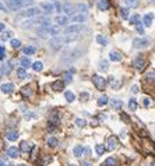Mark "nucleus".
I'll return each mask as SVG.
<instances>
[{"mask_svg": "<svg viewBox=\"0 0 155 166\" xmlns=\"http://www.w3.org/2000/svg\"><path fill=\"white\" fill-rule=\"evenodd\" d=\"M81 55H83V50H81V49L67 50L66 53H64V55L62 56L60 62H62V63H66V64H70L71 62H74V60L80 59V57H81Z\"/></svg>", "mask_w": 155, "mask_h": 166, "instance_id": "f257e3e1", "label": "nucleus"}, {"mask_svg": "<svg viewBox=\"0 0 155 166\" xmlns=\"http://www.w3.org/2000/svg\"><path fill=\"white\" fill-rule=\"evenodd\" d=\"M39 14V10L36 9V7H30V9H25V10H21L18 17L21 18H28V17H35Z\"/></svg>", "mask_w": 155, "mask_h": 166, "instance_id": "f03ea898", "label": "nucleus"}, {"mask_svg": "<svg viewBox=\"0 0 155 166\" xmlns=\"http://www.w3.org/2000/svg\"><path fill=\"white\" fill-rule=\"evenodd\" d=\"M84 31V27L81 24H74V25H70V27L66 28L64 34L66 35H78L80 32H83Z\"/></svg>", "mask_w": 155, "mask_h": 166, "instance_id": "7ed1b4c3", "label": "nucleus"}, {"mask_svg": "<svg viewBox=\"0 0 155 166\" xmlns=\"http://www.w3.org/2000/svg\"><path fill=\"white\" fill-rule=\"evenodd\" d=\"M92 83H94V85H95V88H96L98 91H103V90H105L106 81H105V78H103V77H101V76H94V77H92Z\"/></svg>", "mask_w": 155, "mask_h": 166, "instance_id": "20e7f679", "label": "nucleus"}, {"mask_svg": "<svg viewBox=\"0 0 155 166\" xmlns=\"http://www.w3.org/2000/svg\"><path fill=\"white\" fill-rule=\"evenodd\" d=\"M133 46L135 49H145V48L150 46V39H145V38H135L133 41Z\"/></svg>", "mask_w": 155, "mask_h": 166, "instance_id": "39448f33", "label": "nucleus"}, {"mask_svg": "<svg viewBox=\"0 0 155 166\" xmlns=\"http://www.w3.org/2000/svg\"><path fill=\"white\" fill-rule=\"evenodd\" d=\"M63 43H64V41H63V38H60V37H55L49 41V45L53 50H60L63 48Z\"/></svg>", "mask_w": 155, "mask_h": 166, "instance_id": "423d86ee", "label": "nucleus"}, {"mask_svg": "<svg viewBox=\"0 0 155 166\" xmlns=\"http://www.w3.org/2000/svg\"><path fill=\"white\" fill-rule=\"evenodd\" d=\"M119 145V140L116 138V136H110L108 138V143H106V150L108 151H115Z\"/></svg>", "mask_w": 155, "mask_h": 166, "instance_id": "0eeeda50", "label": "nucleus"}, {"mask_svg": "<svg viewBox=\"0 0 155 166\" xmlns=\"http://www.w3.org/2000/svg\"><path fill=\"white\" fill-rule=\"evenodd\" d=\"M133 66H134L135 69L139 70V71H141V70H144V67L147 66V62H145V59H144L142 56H140V57H137V59L134 60Z\"/></svg>", "mask_w": 155, "mask_h": 166, "instance_id": "6e6552de", "label": "nucleus"}, {"mask_svg": "<svg viewBox=\"0 0 155 166\" xmlns=\"http://www.w3.org/2000/svg\"><path fill=\"white\" fill-rule=\"evenodd\" d=\"M63 11L66 14H69V16H74V13H76V6L71 3H67L63 6Z\"/></svg>", "mask_w": 155, "mask_h": 166, "instance_id": "1a4fd4ad", "label": "nucleus"}, {"mask_svg": "<svg viewBox=\"0 0 155 166\" xmlns=\"http://www.w3.org/2000/svg\"><path fill=\"white\" fill-rule=\"evenodd\" d=\"M152 20H154V14H145L144 18H142V25L145 27H151L152 25Z\"/></svg>", "mask_w": 155, "mask_h": 166, "instance_id": "9d476101", "label": "nucleus"}, {"mask_svg": "<svg viewBox=\"0 0 155 166\" xmlns=\"http://www.w3.org/2000/svg\"><path fill=\"white\" fill-rule=\"evenodd\" d=\"M11 70H13V64L11 63H6L2 66V69H0V73L4 74V76H9V74L11 73Z\"/></svg>", "mask_w": 155, "mask_h": 166, "instance_id": "9b49d317", "label": "nucleus"}, {"mask_svg": "<svg viewBox=\"0 0 155 166\" xmlns=\"http://www.w3.org/2000/svg\"><path fill=\"white\" fill-rule=\"evenodd\" d=\"M46 32H48V35H52V37H57L59 35V32H60V28H59V25H56V27H49V28H46Z\"/></svg>", "mask_w": 155, "mask_h": 166, "instance_id": "f8f14e48", "label": "nucleus"}, {"mask_svg": "<svg viewBox=\"0 0 155 166\" xmlns=\"http://www.w3.org/2000/svg\"><path fill=\"white\" fill-rule=\"evenodd\" d=\"M13 90H14V85L11 83H6L2 85V92L3 94H10L13 92Z\"/></svg>", "mask_w": 155, "mask_h": 166, "instance_id": "ddd939ff", "label": "nucleus"}, {"mask_svg": "<svg viewBox=\"0 0 155 166\" xmlns=\"http://www.w3.org/2000/svg\"><path fill=\"white\" fill-rule=\"evenodd\" d=\"M63 88H64V81H55V83L52 84V90L53 91H63Z\"/></svg>", "mask_w": 155, "mask_h": 166, "instance_id": "4468645a", "label": "nucleus"}, {"mask_svg": "<svg viewBox=\"0 0 155 166\" xmlns=\"http://www.w3.org/2000/svg\"><path fill=\"white\" fill-rule=\"evenodd\" d=\"M55 21L57 23V25H59V27H62V25H67V23H69L67 17H64V16H57L56 18H55Z\"/></svg>", "mask_w": 155, "mask_h": 166, "instance_id": "2eb2a0df", "label": "nucleus"}, {"mask_svg": "<svg viewBox=\"0 0 155 166\" xmlns=\"http://www.w3.org/2000/svg\"><path fill=\"white\" fill-rule=\"evenodd\" d=\"M7 154H9V156H10V158H17V156H18V154H20V150H18V148H16V147H10V148H9V151H7Z\"/></svg>", "mask_w": 155, "mask_h": 166, "instance_id": "dca6fc26", "label": "nucleus"}, {"mask_svg": "<svg viewBox=\"0 0 155 166\" xmlns=\"http://www.w3.org/2000/svg\"><path fill=\"white\" fill-rule=\"evenodd\" d=\"M109 2L108 0H101V2H99L98 3V9L99 10H102V11H105V10H109Z\"/></svg>", "mask_w": 155, "mask_h": 166, "instance_id": "f3484780", "label": "nucleus"}, {"mask_svg": "<svg viewBox=\"0 0 155 166\" xmlns=\"http://www.w3.org/2000/svg\"><path fill=\"white\" fill-rule=\"evenodd\" d=\"M41 9H43V11L45 13H52L53 11V4H50V3H41Z\"/></svg>", "mask_w": 155, "mask_h": 166, "instance_id": "a211bd4d", "label": "nucleus"}, {"mask_svg": "<svg viewBox=\"0 0 155 166\" xmlns=\"http://www.w3.org/2000/svg\"><path fill=\"white\" fill-rule=\"evenodd\" d=\"M71 21H74V23H84V21H85V14H77V16H73Z\"/></svg>", "mask_w": 155, "mask_h": 166, "instance_id": "6ab92c4d", "label": "nucleus"}, {"mask_svg": "<svg viewBox=\"0 0 155 166\" xmlns=\"http://www.w3.org/2000/svg\"><path fill=\"white\" fill-rule=\"evenodd\" d=\"M20 64H21V69H28V67H31V60L28 57H23L20 60Z\"/></svg>", "mask_w": 155, "mask_h": 166, "instance_id": "aec40b11", "label": "nucleus"}, {"mask_svg": "<svg viewBox=\"0 0 155 166\" xmlns=\"http://www.w3.org/2000/svg\"><path fill=\"white\" fill-rule=\"evenodd\" d=\"M41 25H42V28H49V27H52V20L50 18H42L41 20Z\"/></svg>", "mask_w": 155, "mask_h": 166, "instance_id": "412c9836", "label": "nucleus"}, {"mask_svg": "<svg viewBox=\"0 0 155 166\" xmlns=\"http://www.w3.org/2000/svg\"><path fill=\"white\" fill-rule=\"evenodd\" d=\"M36 35H38V37H41V38H43V39H46V38L49 37L45 28H38V30H36Z\"/></svg>", "mask_w": 155, "mask_h": 166, "instance_id": "4be33fe9", "label": "nucleus"}, {"mask_svg": "<svg viewBox=\"0 0 155 166\" xmlns=\"http://www.w3.org/2000/svg\"><path fill=\"white\" fill-rule=\"evenodd\" d=\"M109 57H110V60H113V62H120V60H122V55H120L119 52H112Z\"/></svg>", "mask_w": 155, "mask_h": 166, "instance_id": "5701e85b", "label": "nucleus"}, {"mask_svg": "<svg viewBox=\"0 0 155 166\" xmlns=\"http://www.w3.org/2000/svg\"><path fill=\"white\" fill-rule=\"evenodd\" d=\"M108 102H109L108 97H106V95H101V97H99V99H98V106H105Z\"/></svg>", "mask_w": 155, "mask_h": 166, "instance_id": "b1692460", "label": "nucleus"}, {"mask_svg": "<svg viewBox=\"0 0 155 166\" xmlns=\"http://www.w3.org/2000/svg\"><path fill=\"white\" fill-rule=\"evenodd\" d=\"M117 165V161L115 158H108V159L103 162V166H116Z\"/></svg>", "mask_w": 155, "mask_h": 166, "instance_id": "393cba45", "label": "nucleus"}, {"mask_svg": "<svg viewBox=\"0 0 155 166\" xmlns=\"http://www.w3.org/2000/svg\"><path fill=\"white\" fill-rule=\"evenodd\" d=\"M64 97H66L67 102H73V101L76 99V95H74L71 91H66V92H64Z\"/></svg>", "mask_w": 155, "mask_h": 166, "instance_id": "a878e982", "label": "nucleus"}, {"mask_svg": "<svg viewBox=\"0 0 155 166\" xmlns=\"http://www.w3.org/2000/svg\"><path fill=\"white\" fill-rule=\"evenodd\" d=\"M30 150H31V144L27 143V141H23L21 143V151L23 152H30Z\"/></svg>", "mask_w": 155, "mask_h": 166, "instance_id": "bb28decb", "label": "nucleus"}, {"mask_svg": "<svg viewBox=\"0 0 155 166\" xmlns=\"http://www.w3.org/2000/svg\"><path fill=\"white\" fill-rule=\"evenodd\" d=\"M96 42H98L99 45H102V46H106V45H108V39H106L105 37H102V35H98V37H96Z\"/></svg>", "mask_w": 155, "mask_h": 166, "instance_id": "cd10ccee", "label": "nucleus"}, {"mask_svg": "<svg viewBox=\"0 0 155 166\" xmlns=\"http://www.w3.org/2000/svg\"><path fill=\"white\" fill-rule=\"evenodd\" d=\"M108 69H109L108 62H106V60H101V62H99V70H101V71H106Z\"/></svg>", "mask_w": 155, "mask_h": 166, "instance_id": "c85d7f7f", "label": "nucleus"}, {"mask_svg": "<svg viewBox=\"0 0 155 166\" xmlns=\"http://www.w3.org/2000/svg\"><path fill=\"white\" fill-rule=\"evenodd\" d=\"M7 138L10 140V141H16V140L18 138V133H17V131H9V133H7Z\"/></svg>", "mask_w": 155, "mask_h": 166, "instance_id": "c756f323", "label": "nucleus"}, {"mask_svg": "<svg viewBox=\"0 0 155 166\" xmlns=\"http://www.w3.org/2000/svg\"><path fill=\"white\" fill-rule=\"evenodd\" d=\"M57 143H59V141H57L56 137H50V138H48V145L52 147V148H55V147L57 145Z\"/></svg>", "mask_w": 155, "mask_h": 166, "instance_id": "7c9ffc66", "label": "nucleus"}, {"mask_svg": "<svg viewBox=\"0 0 155 166\" xmlns=\"http://www.w3.org/2000/svg\"><path fill=\"white\" fill-rule=\"evenodd\" d=\"M81 155H83V147H81V145H76V147H74V156L80 158Z\"/></svg>", "mask_w": 155, "mask_h": 166, "instance_id": "2f4dec72", "label": "nucleus"}, {"mask_svg": "<svg viewBox=\"0 0 155 166\" xmlns=\"http://www.w3.org/2000/svg\"><path fill=\"white\" fill-rule=\"evenodd\" d=\"M95 151H96V154H98V155H102V154L105 152V145H102V144H96Z\"/></svg>", "mask_w": 155, "mask_h": 166, "instance_id": "473e14b6", "label": "nucleus"}, {"mask_svg": "<svg viewBox=\"0 0 155 166\" xmlns=\"http://www.w3.org/2000/svg\"><path fill=\"white\" fill-rule=\"evenodd\" d=\"M139 23H140L139 14H134V16L130 17V24H132V25H135V24H139Z\"/></svg>", "mask_w": 155, "mask_h": 166, "instance_id": "72a5a7b5", "label": "nucleus"}, {"mask_svg": "<svg viewBox=\"0 0 155 166\" xmlns=\"http://www.w3.org/2000/svg\"><path fill=\"white\" fill-rule=\"evenodd\" d=\"M32 69L35 70V71H42V69H43V64L41 63V62H35V63L32 64Z\"/></svg>", "mask_w": 155, "mask_h": 166, "instance_id": "f704fd0d", "label": "nucleus"}, {"mask_svg": "<svg viewBox=\"0 0 155 166\" xmlns=\"http://www.w3.org/2000/svg\"><path fill=\"white\" fill-rule=\"evenodd\" d=\"M24 53L28 55V56H30V55H34V53H35V48H34V46H27V48H24Z\"/></svg>", "mask_w": 155, "mask_h": 166, "instance_id": "c9c22d12", "label": "nucleus"}, {"mask_svg": "<svg viewBox=\"0 0 155 166\" xmlns=\"http://www.w3.org/2000/svg\"><path fill=\"white\" fill-rule=\"evenodd\" d=\"M17 76H18V78H25L27 77V71H25V69H18L17 70Z\"/></svg>", "mask_w": 155, "mask_h": 166, "instance_id": "e433bc0d", "label": "nucleus"}, {"mask_svg": "<svg viewBox=\"0 0 155 166\" xmlns=\"http://www.w3.org/2000/svg\"><path fill=\"white\" fill-rule=\"evenodd\" d=\"M129 109H130V110H137V101H135V99H130V102H129Z\"/></svg>", "mask_w": 155, "mask_h": 166, "instance_id": "4c0bfd02", "label": "nucleus"}, {"mask_svg": "<svg viewBox=\"0 0 155 166\" xmlns=\"http://www.w3.org/2000/svg\"><path fill=\"white\" fill-rule=\"evenodd\" d=\"M112 106L115 108V109H120V108H122V101L113 99V101H112Z\"/></svg>", "mask_w": 155, "mask_h": 166, "instance_id": "58836bf2", "label": "nucleus"}, {"mask_svg": "<svg viewBox=\"0 0 155 166\" xmlns=\"http://www.w3.org/2000/svg\"><path fill=\"white\" fill-rule=\"evenodd\" d=\"M31 94H32V90H31V87H24V88H23V95L31 97Z\"/></svg>", "mask_w": 155, "mask_h": 166, "instance_id": "ea45409f", "label": "nucleus"}, {"mask_svg": "<svg viewBox=\"0 0 155 166\" xmlns=\"http://www.w3.org/2000/svg\"><path fill=\"white\" fill-rule=\"evenodd\" d=\"M77 9H78L80 11H81V14H85L87 13V4H84V3H80V4H77Z\"/></svg>", "mask_w": 155, "mask_h": 166, "instance_id": "a19ab883", "label": "nucleus"}, {"mask_svg": "<svg viewBox=\"0 0 155 166\" xmlns=\"http://www.w3.org/2000/svg\"><path fill=\"white\" fill-rule=\"evenodd\" d=\"M11 46H13L14 49H18V48L21 46V42L18 39H11Z\"/></svg>", "mask_w": 155, "mask_h": 166, "instance_id": "79ce46f5", "label": "nucleus"}, {"mask_svg": "<svg viewBox=\"0 0 155 166\" xmlns=\"http://www.w3.org/2000/svg\"><path fill=\"white\" fill-rule=\"evenodd\" d=\"M38 21L36 20H30V21H27V23H24L23 24V28H25V27H31V25H34V24H36Z\"/></svg>", "mask_w": 155, "mask_h": 166, "instance_id": "37998d69", "label": "nucleus"}, {"mask_svg": "<svg viewBox=\"0 0 155 166\" xmlns=\"http://www.w3.org/2000/svg\"><path fill=\"white\" fill-rule=\"evenodd\" d=\"M10 37H11V32H10V31H7V32L2 34V39H3V41H7V39H10Z\"/></svg>", "mask_w": 155, "mask_h": 166, "instance_id": "c03bdc74", "label": "nucleus"}, {"mask_svg": "<svg viewBox=\"0 0 155 166\" xmlns=\"http://www.w3.org/2000/svg\"><path fill=\"white\" fill-rule=\"evenodd\" d=\"M76 124L78 127H84V126H85V120H84V119H77L76 120Z\"/></svg>", "mask_w": 155, "mask_h": 166, "instance_id": "a18cd8bd", "label": "nucleus"}, {"mask_svg": "<svg viewBox=\"0 0 155 166\" xmlns=\"http://www.w3.org/2000/svg\"><path fill=\"white\" fill-rule=\"evenodd\" d=\"M80 98H81V101H88V98H89V94L88 92H81V95H80Z\"/></svg>", "mask_w": 155, "mask_h": 166, "instance_id": "49530a36", "label": "nucleus"}, {"mask_svg": "<svg viewBox=\"0 0 155 166\" xmlns=\"http://www.w3.org/2000/svg\"><path fill=\"white\" fill-rule=\"evenodd\" d=\"M135 28H137V32L140 34V35H142V34H144V30H142V25L141 24H135Z\"/></svg>", "mask_w": 155, "mask_h": 166, "instance_id": "de8ad7c7", "label": "nucleus"}, {"mask_svg": "<svg viewBox=\"0 0 155 166\" xmlns=\"http://www.w3.org/2000/svg\"><path fill=\"white\" fill-rule=\"evenodd\" d=\"M53 9H56V11H59V13H60V11L63 10V6L59 3V2H56V3H55V6H53Z\"/></svg>", "mask_w": 155, "mask_h": 166, "instance_id": "09e8293b", "label": "nucleus"}, {"mask_svg": "<svg viewBox=\"0 0 155 166\" xmlns=\"http://www.w3.org/2000/svg\"><path fill=\"white\" fill-rule=\"evenodd\" d=\"M120 11H122L123 18H127V17H129V10H127V9H120Z\"/></svg>", "mask_w": 155, "mask_h": 166, "instance_id": "8fccbe9b", "label": "nucleus"}, {"mask_svg": "<svg viewBox=\"0 0 155 166\" xmlns=\"http://www.w3.org/2000/svg\"><path fill=\"white\" fill-rule=\"evenodd\" d=\"M4 56H6V49L4 46H0V60L4 59Z\"/></svg>", "mask_w": 155, "mask_h": 166, "instance_id": "3c124183", "label": "nucleus"}, {"mask_svg": "<svg viewBox=\"0 0 155 166\" xmlns=\"http://www.w3.org/2000/svg\"><path fill=\"white\" fill-rule=\"evenodd\" d=\"M71 78H73V77H71V73H70V71L64 74V81H66V83H70V81H71Z\"/></svg>", "mask_w": 155, "mask_h": 166, "instance_id": "603ef678", "label": "nucleus"}, {"mask_svg": "<svg viewBox=\"0 0 155 166\" xmlns=\"http://www.w3.org/2000/svg\"><path fill=\"white\" fill-rule=\"evenodd\" d=\"M110 81H112V87L115 88V90H117V87L120 85L119 81H115V78H110Z\"/></svg>", "mask_w": 155, "mask_h": 166, "instance_id": "864d4df0", "label": "nucleus"}, {"mask_svg": "<svg viewBox=\"0 0 155 166\" xmlns=\"http://www.w3.org/2000/svg\"><path fill=\"white\" fill-rule=\"evenodd\" d=\"M142 105H144L145 108H148L150 105H151V101H150V98H144V101H142Z\"/></svg>", "mask_w": 155, "mask_h": 166, "instance_id": "5fc2aeb1", "label": "nucleus"}, {"mask_svg": "<svg viewBox=\"0 0 155 166\" xmlns=\"http://www.w3.org/2000/svg\"><path fill=\"white\" fill-rule=\"evenodd\" d=\"M124 3L127 4V7H129V6H135L137 2H135V0H124Z\"/></svg>", "mask_w": 155, "mask_h": 166, "instance_id": "6e6d98bb", "label": "nucleus"}, {"mask_svg": "<svg viewBox=\"0 0 155 166\" xmlns=\"http://www.w3.org/2000/svg\"><path fill=\"white\" fill-rule=\"evenodd\" d=\"M147 80H150V81H154V71H151V73H148V76H147Z\"/></svg>", "mask_w": 155, "mask_h": 166, "instance_id": "4d7b16f0", "label": "nucleus"}, {"mask_svg": "<svg viewBox=\"0 0 155 166\" xmlns=\"http://www.w3.org/2000/svg\"><path fill=\"white\" fill-rule=\"evenodd\" d=\"M0 10H2V11H9V10L6 9V7H4L3 4H2V2H0Z\"/></svg>", "mask_w": 155, "mask_h": 166, "instance_id": "13d9d810", "label": "nucleus"}, {"mask_svg": "<svg viewBox=\"0 0 155 166\" xmlns=\"http://www.w3.org/2000/svg\"><path fill=\"white\" fill-rule=\"evenodd\" d=\"M137 91H139V90H137V87L134 85V87H133V88H132V92H134V94H135V92H137Z\"/></svg>", "mask_w": 155, "mask_h": 166, "instance_id": "bf43d9fd", "label": "nucleus"}, {"mask_svg": "<svg viewBox=\"0 0 155 166\" xmlns=\"http://www.w3.org/2000/svg\"><path fill=\"white\" fill-rule=\"evenodd\" d=\"M4 30V24H2V23H0V32H2V31H3Z\"/></svg>", "mask_w": 155, "mask_h": 166, "instance_id": "052dcab7", "label": "nucleus"}, {"mask_svg": "<svg viewBox=\"0 0 155 166\" xmlns=\"http://www.w3.org/2000/svg\"><path fill=\"white\" fill-rule=\"evenodd\" d=\"M83 166H92V165H91L89 162H84V163H83Z\"/></svg>", "mask_w": 155, "mask_h": 166, "instance_id": "680f3d73", "label": "nucleus"}, {"mask_svg": "<svg viewBox=\"0 0 155 166\" xmlns=\"http://www.w3.org/2000/svg\"><path fill=\"white\" fill-rule=\"evenodd\" d=\"M0 166H4V163H3V162H2V161H0Z\"/></svg>", "mask_w": 155, "mask_h": 166, "instance_id": "e2e57ef3", "label": "nucleus"}, {"mask_svg": "<svg viewBox=\"0 0 155 166\" xmlns=\"http://www.w3.org/2000/svg\"><path fill=\"white\" fill-rule=\"evenodd\" d=\"M6 2H16V0H6Z\"/></svg>", "mask_w": 155, "mask_h": 166, "instance_id": "0e129e2a", "label": "nucleus"}, {"mask_svg": "<svg viewBox=\"0 0 155 166\" xmlns=\"http://www.w3.org/2000/svg\"><path fill=\"white\" fill-rule=\"evenodd\" d=\"M69 166H77V165H73V163H70V165Z\"/></svg>", "mask_w": 155, "mask_h": 166, "instance_id": "69168bd1", "label": "nucleus"}, {"mask_svg": "<svg viewBox=\"0 0 155 166\" xmlns=\"http://www.w3.org/2000/svg\"><path fill=\"white\" fill-rule=\"evenodd\" d=\"M18 166H25V165H18Z\"/></svg>", "mask_w": 155, "mask_h": 166, "instance_id": "338daca9", "label": "nucleus"}]
</instances>
